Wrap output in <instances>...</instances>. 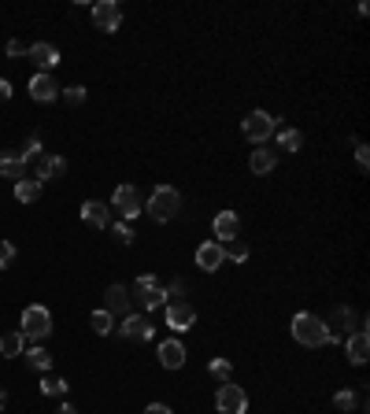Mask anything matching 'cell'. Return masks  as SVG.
<instances>
[{
  "instance_id": "34",
  "label": "cell",
  "mask_w": 370,
  "mask_h": 414,
  "mask_svg": "<svg viewBox=\"0 0 370 414\" xmlns=\"http://www.w3.org/2000/svg\"><path fill=\"white\" fill-rule=\"evenodd\" d=\"M11 259H15V244H11V241H0V270H8Z\"/></svg>"
},
{
  "instance_id": "21",
  "label": "cell",
  "mask_w": 370,
  "mask_h": 414,
  "mask_svg": "<svg viewBox=\"0 0 370 414\" xmlns=\"http://www.w3.org/2000/svg\"><path fill=\"white\" fill-rule=\"evenodd\" d=\"M107 307L104 311H111V315H130V289L126 285H107Z\"/></svg>"
},
{
  "instance_id": "39",
  "label": "cell",
  "mask_w": 370,
  "mask_h": 414,
  "mask_svg": "<svg viewBox=\"0 0 370 414\" xmlns=\"http://www.w3.org/2000/svg\"><path fill=\"white\" fill-rule=\"evenodd\" d=\"M145 414H174V411L167 407V404H148V407H145Z\"/></svg>"
},
{
  "instance_id": "20",
  "label": "cell",
  "mask_w": 370,
  "mask_h": 414,
  "mask_svg": "<svg viewBox=\"0 0 370 414\" xmlns=\"http://www.w3.org/2000/svg\"><path fill=\"white\" fill-rule=\"evenodd\" d=\"M26 167H30V163L22 159V152H4V156H0V174H4V177L22 182V177H26Z\"/></svg>"
},
{
  "instance_id": "16",
  "label": "cell",
  "mask_w": 370,
  "mask_h": 414,
  "mask_svg": "<svg viewBox=\"0 0 370 414\" xmlns=\"http://www.w3.org/2000/svg\"><path fill=\"white\" fill-rule=\"evenodd\" d=\"M118 333H123L126 340H152V333H156V326H152L145 315H126V322L118 326Z\"/></svg>"
},
{
  "instance_id": "1",
  "label": "cell",
  "mask_w": 370,
  "mask_h": 414,
  "mask_svg": "<svg viewBox=\"0 0 370 414\" xmlns=\"http://www.w3.org/2000/svg\"><path fill=\"white\" fill-rule=\"evenodd\" d=\"M289 333H293L296 344H304V348H326V344H333L330 322H326V318H318V315H307V311H300L293 318Z\"/></svg>"
},
{
  "instance_id": "8",
  "label": "cell",
  "mask_w": 370,
  "mask_h": 414,
  "mask_svg": "<svg viewBox=\"0 0 370 414\" xmlns=\"http://www.w3.org/2000/svg\"><path fill=\"white\" fill-rule=\"evenodd\" d=\"M167 326H171L174 333H185V329H193V326H196V307L189 303V300L167 303Z\"/></svg>"
},
{
  "instance_id": "22",
  "label": "cell",
  "mask_w": 370,
  "mask_h": 414,
  "mask_svg": "<svg viewBox=\"0 0 370 414\" xmlns=\"http://www.w3.org/2000/svg\"><path fill=\"white\" fill-rule=\"evenodd\" d=\"M15 200H19V204H38V200H41V182H33V177L15 182Z\"/></svg>"
},
{
  "instance_id": "12",
  "label": "cell",
  "mask_w": 370,
  "mask_h": 414,
  "mask_svg": "<svg viewBox=\"0 0 370 414\" xmlns=\"http://www.w3.org/2000/svg\"><path fill=\"white\" fill-rule=\"evenodd\" d=\"M211 230H215V241L226 244V241H233V237H241V218H237L233 211H219V215L211 218Z\"/></svg>"
},
{
  "instance_id": "17",
  "label": "cell",
  "mask_w": 370,
  "mask_h": 414,
  "mask_svg": "<svg viewBox=\"0 0 370 414\" xmlns=\"http://www.w3.org/2000/svg\"><path fill=\"white\" fill-rule=\"evenodd\" d=\"M30 97L38 100V104H52V100L59 97L56 78H52V74H33V78H30Z\"/></svg>"
},
{
  "instance_id": "9",
  "label": "cell",
  "mask_w": 370,
  "mask_h": 414,
  "mask_svg": "<svg viewBox=\"0 0 370 414\" xmlns=\"http://www.w3.org/2000/svg\"><path fill=\"white\" fill-rule=\"evenodd\" d=\"M344 355H348L352 366H363L370 359V333H367V326H360V329H352V333H348V340H344Z\"/></svg>"
},
{
  "instance_id": "11",
  "label": "cell",
  "mask_w": 370,
  "mask_h": 414,
  "mask_svg": "<svg viewBox=\"0 0 370 414\" xmlns=\"http://www.w3.org/2000/svg\"><path fill=\"white\" fill-rule=\"evenodd\" d=\"M111 207H118V215H123V218H137L141 215V193L134 185H118L115 196H111Z\"/></svg>"
},
{
  "instance_id": "6",
  "label": "cell",
  "mask_w": 370,
  "mask_h": 414,
  "mask_svg": "<svg viewBox=\"0 0 370 414\" xmlns=\"http://www.w3.org/2000/svg\"><path fill=\"white\" fill-rule=\"evenodd\" d=\"M215 407H219V414H245L248 411V392L233 381H222L219 392H215Z\"/></svg>"
},
{
  "instance_id": "32",
  "label": "cell",
  "mask_w": 370,
  "mask_h": 414,
  "mask_svg": "<svg viewBox=\"0 0 370 414\" xmlns=\"http://www.w3.org/2000/svg\"><path fill=\"white\" fill-rule=\"evenodd\" d=\"M355 167H360V174H367V167H370V148L363 141H355Z\"/></svg>"
},
{
  "instance_id": "2",
  "label": "cell",
  "mask_w": 370,
  "mask_h": 414,
  "mask_svg": "<svg viewBox=\"0 0 370 414\" xmlns=\"http://www.w3.org/2000/svg\"><path fill=\"white\" fill-rule=\"evenodd\" d=\"M145 207L156 222H171V218H178V211H182V193H178L174 185H156Z\"/></svg>"
},
{
  "instance_id": "37",
  "label": "cell",
  "mask_w": 370,
  "mask_h": 414,
  "mask_svg": "<svg viewBox=\"0 0 370 414\" xmlns=\"http://www.w3.org/2000/svg\"><path fill=\"white\" fill-rule=\"evenodd\" d=\"M11 93H15V89H11V81H8V78H0V104H8V100H11Z\"/></svg>"
},
{
  "instance_id": "27",
  "label": "cell",
  "mask_w": 370,
  "mask_h": 414,
  "mask_svg": "<svg viewBox=\"0 0 370 414\" xmlns=\"http://www.w3.org/2000/svg\"><path fill=\"white\" fill-rule=\"evenodd\" d=\"M89 326H93V333L107 337V333H111V326H115V315H111V311H93Z\"/></svg>"
},
{
  "instance_id": "4",
  "label": "cell",
  "mask_w": 370,
  "mask_h": 414,
  "mask_svg": "<svg viewBox=\"0 0 370 414\" xmlns=\"http://www.w3.org/2000/svg\"><path fill=\"white\" fill-rule=\"evenodd\" d=\"M130 300H137V303H141V311H160V307H167V289H163L152 274H141Z\"/></svg>"
},
{
  "instance_id": "10",
  "label": "cell",
  "mask_w": 370,
  "mask_h": 414,
  "mask_svg": "<svg viewBox=\"0 0 370 414\" xmlns=\"http://www.w3.org/2000/svg\"><path fill=\"white\" fill-rule=\"evenodd\" d=\"M33 174H38V177H33V182H56V177H63L67 174V159L63 156H45V152H41V156L38 159H33Z\"/></svg>"
},
{
  "instance_id": "3",
  "label": "cell",
  "mask_w": 370,
  "mask_h": 414,
  "mask_svg": "<svg viewBox=\"0 0 370 414\" xmlns=\"http://www.w3.org/2000/svg\"><path fill=\"white\" fill-rule=\"evenodd\" d=\"M26 340H33V344H41L45 337L52 333V311L41 303H30L26 311H22V329H19Z\"/></svg>"
},
{
  "instance_id": "13",
  "label": "cell",
  "mask_w": 370,
  "mask_h": 414,
  "mask_svg": "<svg viewBox=\"0 0 370 414\" xmlns=\"http://www.w3.org/2000/svg\"><path fill=\"white\" fill-rule=\"evenodd\" d=\"M26 59L41 67V74H52V67L59 63V49L49 45V41H38V45H30V49H26Z\"/></svg>"
},
{
  "instance_id": "7",
  "label": "cell",
  "mask_w": 370,
  "mask_h": 414,
  "mask_svg": "<svg viewBox=\"0 0 370 414\" xmlns=\"http://www.w3.org/2000/svg\"><path fill=\"white\" fill-rule=\"evenodd\" d=\"M93 26L104 30V33H115L123 26V4H118V0H97V4H93Z\"/></svg>"
},
{
  "instance_id": "5",
  "label": "cell",
  "mask_w": 370,
  "mask_h": 414,
  "mask_svg": "<svg viewBox=\"0 0 370 414\" xmlns=\"http://www.w3.org/2000/svg\"><path fill=\"white\" fill-rule=\"evenodd\" d=\"M274 129H278V118L270 111H248L245 122H241V134L252 141V145H263L267 137H274Z\"/></svg>"
},
{
  "instance_id": "24",
  "label": "cell",
  "mask_w": 370,
  "mask_h": 414,
  "mask_svg": "<svg viewBox=\"0 0 370 414\" xmlns=\"http://www.w3.org/2000/svg\"><path fill=\"white\" fill-rule=\"evenodd\" d=\"M274 134H278V148H285V152H300L304 148V134H300V129L285 126V129H274Z\"/></svg>"
},
{
  "instance_id": "31",
  "label": "cell",
  "mask_w": 370,
  "mask_h": 414,
  "mask_svg": "<svg viewBox=\"0 0 370 414\" xmlns=\"http://www.w3.org/2000/svg\"><path fill=\"white\" fill-rule=\"evenodd\" d=\"M111 237H115L118 244H134V233H130L126 222H111Z\"/></svg>"
},
{
  "instance_id": "25",
  "label": "cell",
  "mask_w": 370,
  "mask_h": 414,
  "mask_svg": "<svg viewBox=\"0 0 370 414\" xmlns=\"http://www.w3.org/2000/svg\"><path fill=\"white\" fill-rule=\"evenodd\" d=\"M333 407H337V411H367V404L352 392V388H341V392L333 396Z\"/></svg>"
},
{
  "instance_id": "41",
  "label": "cell",
  "mask_w": 370,
  "mask_h": 414,
  "mask_svg": "<svg viewBox=\"0 0 370 414\" xmlns=\"http://www.w3.org/2000/svg\"><path fill=\"white\" fill-rule=\"evenodd\" d=\"M59 414H78V411L70 407V404H63V407H59Z\"/></svg>"
},
{
  "instance_id": "36",
  "label": "cell",
  "mask_w": 370,
  "mask_h": 414,
  "mask_svg": "<svg viewBox=\"0 0 370 414\" xmlns=\"http://www.w3.org/2000/svg\"><path fill=\"white\" fill-rule=\"evenodd\" d=\"M26 49H30V45H22L19 38H15V41H8V56H11V59H19V56H26Z\"/></svg>"
},
{
  "instance_id": "15",
  "label": "cell",
  "mask_w": 370,
  "mask_h": 414,
  "mask_svg": "<svg viewBox=\"0 0 370 414\" xmlns=\"http://www.w3.org/2000/svg\"><path fill=\"white\" fill-rule=\"evenodd\" d=\"M82 222L93 230H107L111 226V207L100 204V200H86V204H82Z\"/></svg>"
},
{
  "instance_id": "26",
  "label": "cell",
  "mask_w": 370,
  "mask_h": 414,
  "mask_svg": "<svg viewBox=\"0 0 370 414\" xmlns=\"http://www.w3.org/2000/svg\"><path fill=\"white\" fill-rule=\"evenodd\" d=\"M222 255H226V259H233V263H245V259H248V244L241 241V237H233V241H226V244H222Z\"/></svg>"
},
{
  "instance_id": "35",
  "label": "cell",
  "mask_w": 370,
  "mask_h": 414,
  "mask_svg": "<svg viewBox=\"0 0 370 414\" xmlns=\"http://www.w3.org/2000/svg\"><path fill=\"white\" fill-rule=\"evenodd\" d=\"M41 156V137L38 134H33L30 141H26V152H22V159H26V163H33V159H38Z\"/></svg>"
},
{
  "instance_id": "30",
  "label": "cell",
  "mask_w": 370,
  "mask_h": 414,
  "mask_svg": "<svg viewBox=\"0 0 370 414\" xmlns=\"http://www.w3.org/2000/svg\"><path fill=\"white\" fill-rule=\"evenodd\" d=\"M41 396H67V381H63V377H45V381H41Z\"/></svg>"
},
{
  "instance_id": "18",
  "label": "cell",
  "mask_w": 370,
  "mask_h": 414,
  "mask_svg": "<svg viewBox=\"0 0 370 414\" xmlns=\"http://www.w3.org/2000/svg\"><path fill=\"white\" fill-rule=\"evenodd\" d=\"M160 366H167V370H182L185 366V344L182 340H163L160 344Z\"/></svg>"
},
{
  "instance_id": "28",
  "label": "cell",
  "mask_w": 370,
  "mask_h": 414,
  "mask_svg": "<svg viewBox=\"0 0 370 414\" xmlns=\"http://www.w3.org/2000/svg\"><path fill=\"white\" fill-rule=\"evenodd\" d=\"M26 363L33 366V370H52V355L45 348H30L26 351Z\"/></svg>"
},
{
  "instance_id": "14",
  "label": "cell",
  "mask_w": 370,
  "mask_h": 414,
  "mask_svg": "<svg viewBox=\"0 0 370 414\" xmlns=\"http://www.w3.org/2000/svg\"><path fill=\"white\" fill-rule=\"evenodd\" d=\"M222 263H226V255H222V244L219 241H204V244L196 248V266L204 270V274H215Z\"/></svg>"
},
{
  "instance_id": "38",
  "label": "cell",
  "mask_w": 370,
  "mask_h": 414,
  "mask_svg": "<svg viewBox=\"0 0 370 414\" xmlns=\"http://www.w3.org/2000/svg\"><path fill=\"white\" fill-rule=\"evenodd\" d=\"M171 292L178 296V300H182V296H185V281H182V278H174V281H171ZM171 292H167V296H171Z\"/></svg>"
},
{
  "instance_id": "40",
  "label": "cell",
  "mask_w": 370,
  "mask_h": 414,
  "mask_svg": "<svg viewBox=\"0 0 370 414\" xmlns=\"http://www.w3.org/2000/svg\"><path fill=\"white\" fill-rule=\"evenodd\" d=\"M4 407H8V388L0 385V411H4Z\"/></svg>"
},
{
  "instance_id": "23",
  "label": "cell",
  "mask_w": 370,
  "mask_h": 414,
  "mask_svg": "<svg viewBox=\"0 0 370 414\" xmlns=\"http://www.w3.org/2000/svg\"><path fill=\"white\" fill-rule=\"evenodd\" d=\"M22 348H26V337H22L19 329H11V333L0 337V355H4V359H15V355H22Z\"/></svg>"
},
{
  "instance_id": "19",
  "label": "cell",
  "mask_w": 370,
  "mask_h": 414,
  "mask_svg": "<svg viewBox=\"0 0 370 414\" xmlns=\"http://www.w3.org/2000/svg\"><path fill=\"white\" fill-rule=\"evenodd\" d=\"M248 167H252V174H270L274 167H278V152H274V148H263V145H256V148H252V156H248Z\"/></svg>"
},
{
  "instance_id": "29",
  "label": "cell",
  "mask_w": 370,
  "mask_h": 414,
  "mask_svg": "<svg viewBox=\"0 0 370 414\" xmlns=\"http://www.w3.org/2000/svg\"><path fill=\"white\" fill-rule=\"evenodd\" d=\"M208 374L215 377V381H230L233 366H230V359H211V363H208Z\"/></svg>"
},
{
  "instance_id": "33",
  "label": "cell",
  "mask_w": 370,
  "mask_h": 414,
  "mask_svg": "<svg viewBox=\"0 0 370 414\" xmlns=\"http://www.w3.org/2000/svg\"><path fill=\"white\" fill-rule=\"evenodd\" d=\"M63 100L70 104V108H78V104H86V89H82V86H70V89H63Z\"/></svg>"
}]
</instances>
